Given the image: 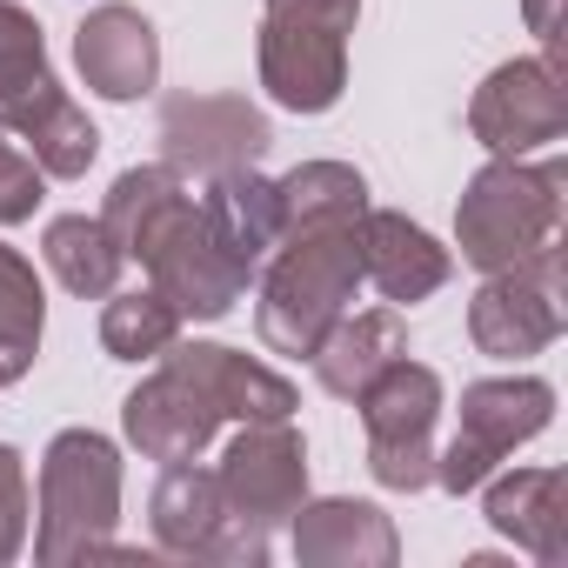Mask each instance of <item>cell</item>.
<instances>
[{
    "mask_svg": "<svg viewBox=\"0 0 568 568\" xmlns=\"http://www.w3.org/2000/svg\"><path fill=\"white\" fill-rule=\"evenodd\" d=\"M181 335V315L174 302H161L154 288H134V295H108L101 308V348L114 362H161Z\"/></svg>",
    "mask_w": 568,
    "mask_h": 568,
    "instance_id": "d4e9b609",
    "label": "cell"
},
{
    "mask_svg": "<svg viewBox=\"0 0 568 568\" xmlns=\"http://www.w3.org/2000/svg\"><path fill=\"white\" fill-rule=\"evenodd\" d=\"M41 328H48V295L41 274L21 247L0 241V375L21 382L41 355Z\"/></svg>",
    "mask_w": 568,
    "mask_h": 568,
    "instance_id": "cb8c5ba5",
    "label": "cell"
},
{
    "mask_svg": "<svg viewBox=\"0 0 568 568\" xmlns=\"http://www.w3.org/2000/svg\"><path fill=\"white\" fill-rule=\"evenodd\" d=\"M395 355H408V322L395 308H368V315H342L308 362H315V382L335 402H355Z\"/></svg>",
    "mask_w": 568,
    "mask_h": 568,
    "instance_id": "ffe728a7",
    "label": "cell"
},
{
    "mask_svg": "<svg viewBox=\"0 0 568 568\" xmlns=\"http://www.w3.org/2000/svg\"><path fill=\"white\" fill-rule=\"evenodd\" d=\"M41 168H34V154L28 148H0V227H21V221H34V207H41Z\"/></svg>",
    "mask_w": 568,
    "mask_h": 568,
    "instance_id": "83f0119b",
    "label": "cell"
},
{
    "mask_svg": "<svg viewBox=\"0 0 568 568\" xmlns=\"http://www.w3.org/2000/svg\"><path fill=\"white\" fill-rule=\"evenodd\" d=\"M295 528V561L302 568H395L402 561V535L375 501L355 495H322L302 501L288 515Z\"/></svg>",
    "mask_w": 568,
    "mask_h": 568,
    "instance_id": "e0dca14e",
    "label": "cell"
},
{
    "mask_svg": "<svg viewBox=\"0 0 568 568\" xmlns=\"http://www.w3.org/2000/svg\"><path fill=\"white\" fill-rule=\"evenodd\" d=\"M21 141H28V154H34V168H41L48 181H81V174L94 168V154H101V134H94V121L74 108V94L48 101Z\"/></svg>",
    "mask_w": 568,
    "mask_h": 568,
    "instance_id": "484cf974",
    "label": "cell"
},
{
    "mask_svg": "<svg viewBox=\"0 0 568 568\" xmlns=\"http://www.w3.org/2000/svg\"><path fill=\"white\" fill-rule=\"evenodd\" d=\"M61 74L48 68V41H41V21L14 0H0V134H28L34 114L48 101H61Z\"/></svg>",
    "mask_w": 568,
    "mask_h": 568,
    "instance_id": "44dd1931",
    "label": "cell"
},
{
    "mask_svg": "<svg viewBox=\"0 0 568 568\" xmlns=\"http://www.w3.org/2000/svg\"><path fill=\"white\" fill-rule=\"evenodd\" d=\"M468 134L488 154H508V161L535 154V148H555L568 134V68H555L541 54L501 61L468 101Z\"/></svg>",
    "mask_w": 568,
    "mask_h": 568,
    "instance_id": "8fae6325",
    "label": "cell"
},
{
    "mask_svg": "<svg viewBox=\"0 0 568 568\" xmlns=\"http://www.w3.org/2000/svg\"><path fill=\"white\" fill-rule=\"evenodd\" d=\"M121 521V448L94 428H61L41 455V521L34 561H101Z\"/></svg>",
    "mask_w": 568,
    "mask_h": 568,
    "instance_id": "277c9868",
    "label": "cell"
},
{
    "mask_svg": "<svg viewBox=\"0 0 568 568\" xmlns=\"http://www.w3.org/2000/svg\"><path fill=\"white\" fill-rule=\"evenodd\" d=\"M154 141L181 181H214L234 168H261V154L274 148V128L247 94H168Z\"/></svg>",
    "mask_w": 568,
    "mask_h": 568,
    "instance_id": "9c48e42d",
    "label": "cell"
},
{
    "mask_svg": "<svg viewBox=\"0 0 568 568\" xmlns=\"http://www.w3.org/2000/svg\"><path fill=\"white\" fill-rule=\"evenodd\" d=\"M455 442L435 448V488L448 495H475L521 442H535L555 422V388L541 375H488L462 388L455 408Z\"/></svg>",
    "mask_w": 568,
    "mask_h": 568,
    "instance_id": "5b68a950",
    "label": "cell"
},
{
    "mask_svg": "<svg viewBox=\"0 0 568 568\" xmlns=\"http://www.w3.org/2000/svg\"><path fill=\"white\" fill-rule=\"evenodd\" d=\"M41 254H48L54 281H61L68 295H81V302H108L121 267H128V254L101 227V214H54L48 234H41Z\"/></svg>",
    "mask_w": 568,
    "mask_h": 568,
    "instance_id": "603a6c76",
    "label": "cell"
},
{
    "mask_svg": "<svg viewBox=\"0 0 568 568\" xmlns=\"http://www.w3.org/2000/svg\"><path fill=\"white\" fill-rule=\"evenodd\" d=\"M254 61H261L267 101L288 108V114H328L348 88V34L328 28V21H308V14L261 8Z\"/></svg>",
    "mask_w": 568,
    "mask_h": 568,
    "instance_id": "7c38bea8",
    "label": "cell"
},
{
    "mask_svg": "<svg viewBox=\"0 0 568 568\" xmlns=\"http://www.w3.org/2000/svg\"><path fill=\"white\" fill-rule=\"evenodd\" d=\"M201 214L214 227V241L241 261V267H261L281 241V194L261 168H234V174H214L201 187Z\"/></svg>",
    "mask_w": 568,
    "mask_h": 568,
    "instance_id": "d6986e66",
    "label": "cell"
},
{
    "mask_svg": "<svg viewBox=\"0 0 568 568\" xmlns=\"http://www.w3.org/2000/svg\"><path fill=\"white\" fill-rule=\"evenodd\" d=\"M28 548V462L0 442V568Z\"/></svg>",
    "mask_w": 568,
    "mask_h": 568,
    "instance_id": "4316f807",
    "label": "cell"
},
{
    "mask_svg": "<svg viewBox=\"0 0 568 568\" xmlns=\"http://www.w3.org/2000/svg\"><path fill=\"white\" fill-rule=\"evenodd\" d=\"M274 14H308V21H328V28H342V34H355V21H362V0H267Z\"/></svg>",
    "mask_w": 568,
    "mask_h": 568,
    "instance_id": "f546056e",
    "label": "cell"
},
{
    "mask_svg": "<svg viewBox=\"0 0 568 568\" xmlns=\"http://www.w3.org/2000/svg\"><path fill=\"white\" fill-rule=\"evenodd\" d=\"M355 241H362V281H375L382 302H395V308L428 302L435 288H448V274H455V254L422 221H408L395 207H368L355 221Z\"/></svg>",
    "mask_w": 568,
    "mask_h": 568,
    "instance_id": "2e32d148",
    "label": "cell"
},
{
    "mask_svg": "<svg viewBox=\"0 0 568 568\" xmlns=\"http://www.w3.org/2000/svg\"><path fill=\"white\" fill-rule=\"evenodd\" d=\"M274 194H281V241L322 234V227H355L368 214V181L348 161H302L295 174L274 181Z\"/></svg>",
    "mask_w": 568,
    "mask_h": 568,
    "instance_id": "7402d4cb",
    "label": "cell"
},
{
    "mask_svg": "<svg viewBox=\"0 0 568 568\" xmlns=\"http://www.w3.org/2000/svg\"><path fill=\"white\" fill-rule=\"evenodd\" d=\"M561 201H568V161L561 154H548V161L495 154L455 207L462 261L481 274H501V267H521V261L561 247Z\"/></svg>",
    "mask_w": 568,
    "mask_h": 568,
    "instance_id": "7a4b0ae2",
    "label": "cell"
},
{
    "mask_svg": "<svg viewBox=\"0 0 568 568\" xmlns=\"http://www.w3.org/2000/svg\"><path fill=\"white\" fill-rule=\"evenodd\" d=\"M74 68L101 101H141L161 81V34L128 0H101L74 28Z\"/></svg>",
    "mask_w": 568,
    "mask_h": 568,
    "instance_id": "4fadbf2b",
    "label": "cell"
},
{
    "mask_svg": "<svg viewBox=\"0 0 568 568\" xmlns=\"http://www.w3.org/2000/svg\"><path fill=\"white\" fill-rule=\"evenodd\" d=\"M362 435H368V475L395 495H415L435 481V422H442V375L428 362L395 355L362 395Z\"/></svg>",
    "mask_w": 568,
    "mask_h": 568,
    "instance_id": "8992f818",
    "label": "cell"
},
{
    "mask_svg": "<svg viewBox=\"0 0 568 568\" xmlns=\"http://www.w3.org/2000/svg\"><path fill=\"white\" fill-rule=\"evenodd\" d=\"M281 254L261 274V302H254V335L274 355L308 362L322 335L348 315L362 288V241L355 227H322V234H288L274 241Z\"/></svg>",
    "mask_w": 568,
    "mask_h": 568,
    "instance_id": "3957f363",
    "label": "cell"
},
{
    "mask_svg": "<svg viewBox=\"0 0 568 568\" xmlns=\"http://www.w3.org/2000/svg\"><path fill=\"white\" fill-rule=\"evenodd\" d=\"M148 528H154V548L174 555V561H214V568H261L267 561V528L227 515L221 501V481L214 468L201 462H168L154 495H148Z\"/></svg>",
    "mask_w": 568,
    "mask_h": 568,
    "instance_id": "52a82bcc",
    "label": "cell"
},
{
    "mask_svg": "<svg viewBox=\"0 0 568 568\" xmlns=\"http://www.w3.org/2000/svg\"><path fill=\"white\" fill-rule=\"evenodd\" d=\"M481 515L501 541H515L528 561L541 568H561L568 555V508H561V488L568 475L561 468H515V475H488L481 481Z\"/></svg>",
    "mask_w": 568,
    "mask_h": 568,
    "instance_id": "ac0fdd59",
    "label": "cell"
},
{
    "mask_svg": "<svg viewBox=\"0 0 568 568\" xmlns=\"http://www.w3.org/2000/svg\"><path fill=\"white\" fill-rule=\"evenodd\" d=\"M101 227L121 241L128 261L148 267V288L161 302H174L181 322H221V315H234V302L247 295V281H254V267H241L214 241L201 201L187 194V181L168 161L114 174V187L101 201Z\"/></svg>",
    "mask_w": 568,
    "mask_h": 568,
    "instance_id": "6da1fadb",
    "label": "cell"
},
{
    "mask_svg": "<svg viewBox=\"0 0 568 568\" xmlns=\"http://www.w3.org/2000/svg\"><path fill=\"white\" fill-rule=\"evenodd\" d=\"M568 328V267H561V247L521 261V267H501L488 274L475 302H468V342L488 355V362H528L541 348H555Z\"/></svg>",
    "mask_w": 568,
    "mask_h": 568,
    "instance_id": "ba28073f",
    "label": "cell"
},
{
    "mask_svg": "<svg viewBox=\"0 0 568 568\" xmlns=\"http://www.w3.org/2000/svg\"><path fill=\"white\" fill-rule=\"evenodd\" d=\"M121 428H128V442L148 455V462H201L207 455V442L221 435V408L181 375V368H154L128 402H121Z\"/></svg>",
    "mask_w": 568,
    "mask_h": 568,
    "instance_id": "5bb4252c",
    "label": "cell"
},
{
    "mask_svg": "<svg viewBox=\"0 0 568 568\" xmlns=\"http://www.w3.org/2000/svg\"><path fill=\"white\" fill-rule=\"evenodd\" d=\"M0 388H14V382H8V375H0Z\"/></svg>",
    "mask_w": 568,
    "mask_h": 568,
    "instance_id": "4dcf8cb0",
    "label": "cell"
},
{
    "mask_svg": "<svg viewBox=\"0 0 568 568\" xmlns=\"http://www.w3.org/2000/svg\"><path fill=\"white\" fill-rule=\"evenodd\" d=\"M521 14H528V34L541 41V61L568 68V14H561V0H521Z\"/></svg>",
    "mask_w": 568,
    "mask_h": 568,
    "instance_id": "f1b7e54d",
    "label": "cell"
},
{
    "mask_svg": "<svg viewBox=\"0 0 568 568\" xmlns=\"http://www.w3.org/2000/svg\"><path fill=\"white\" fill-rule=\"evenodd\" d=\"M161 362L181 368V375L221 408V422H288V415L302 408V395H295L288 375L261 368L254 355H241V348H227V342H181V335H174V348H168Z\"/></svg>",
    "mask_w": 568,
    "mask_h": 568,
    "instance_id": "9a60e30c",
    "label": "cell"
},
{
    "mask_svg": "<svg viewBox=\"0 0 568 568\" xmlns=\"http://www.w3.org/2000/svg\"><path fill=\"white\" fill-rule=\"evenodd\" d=\"M221 501L227 515L254 521V528H288V515L308 501V442L288 422H241V435L221 448Z\"/></svg>",
    "mask_w": 568,
    "mask_h": 568,
    "instance_id": "30bf717a",
    "label": "cell"
}]
</instances>
